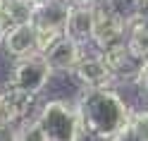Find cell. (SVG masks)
I'll return each mask as SVG.
<instances>
[{
	"instance_id": "cell-5",
	"label": "cell",
	"mask_w": 148,
	"mask_h": 141,
	"mask_svg": "<svg viewBox=\"0 0 148 141\" xmlns=\"http://www.w3.org/2000/svg\"><path fill=\"white\" fill-rule=\"evenodd\" d=\"M0 48L7 58L22 60L29 55L38 53V29L36 22H24V24H10L7 31L0 41Z\"/></svg>"
},
{
	"instance_id": "cell-7",
	"label": "cell",
	"mask_w": 148,
	"mask_h": 141,
	"mask_svg": "<svg viewBox=\"0 0 148 141\" xmlns=\"http://www.w3.org/2000/svg\"><path fill=\"white\" fill-rule=\"evenodd\" d=\"M129 22H124L122 17H117L108 10V7L98 5L96 10V31H93V45L96 50H105L115 43H122L127 39Z\"/></svg>"
},
{
	"instance_id": "cell-4",
	"label": "cell",
	"mask_w": 148,
	"mask_h": 141,
	"mask_svg": "<svg viewBox=\"0 0 148 141\" xmlns=\"http://www.w3.org/2000/svg\"><path fill=\"white\" fill-rule=\"evenodd\" d=\"M67 77L74 81L77 89H103V86H117V79L110 65L105 62L103 53L91 48L84 58L79 60V65L74 67Z\"/></svg>"
},
{
	"instance_id": "cell-17",
	"label": "cell",
	"mask_w": 148,
	"mask_h": 141,
	"mask_svg": "<svg viewBox=\"0 0 148 141\" xmlns=\"http://www.w3.org/2000/svg\"><path fill=\"white\" fill-rule=\"evenodd\" d=\"M136 86L141 89V96L148 98V62H143L141 72H138V77H136Z\"/></svg>"
},
{
	"instance_id": "cell-12",
	"label": "cell",
	"mask_w": 148,
	"mask_h": 141,
	"mask_svg": "<svg viewBox=\"0 0 148 141\" xmlns=\"http://www.w3.org/2000/svg\"><path fill=\"white\" fill-rule=\"evenodd\" d=\"M36 0H0V10L7 17L10 24H24V22H34L36 17Z\"/></svg>"
},
{
	"instance_id": "cell-16",
	"label": "cell",
	"mask_w": 148,
	"mask_h": 141,
	"mask_svg": "<svg viewBox=\"0 0 148 141\" xmlns=\"http://www.w3.org/2000/svg\"><path fill=\"white\" fill-rule=\"evenodd\" d=\"M0 141H19V124H0Z\"/></svg>"
},
{
	"instance_id": "cell-9",
	"label": "cell",
	"mask_w": 148,
	"mask_h": 141,
	"mask_svg": "<svg viewBox=\"0 0 148 141\" xmlns=\"http://www.w3.org/2000/svg\"><path fill=\"white\" fill-rule=\"evenodd\" d=\"M96 10L98 5H72L67 24H64V34L91 48L96 31Z\"/></svg>"
},
{
	"instance_id": "cell-11",
	"label": "cell",
	"mask_w": 148,
	"mask_h": 141,
	"mask_svg": "<svg viewBox=\"0 0 148 141\" xmlns=\"http://www.w3.org/2000/svg\"><path fill=\"white\" fill-rule=\"evenodd\" d=\"M124 41L138 60L148 62V17H138V19L129 22V31Z\"/></svg>"
},
{
	"instance_id": "cell-18",
	"label": "cell",
	"mask_w": 148,
	"mask_h": 141,
	"mask_svg": "<svg viewBox=\"0 0 148 141\" xmlns=\"http://www.w3.org/2000/svg\"><path fill=\"white\" fill-rule=\"evenodd\" d=\"M7 26H10V22H7V17L3 14V10H0V41H3V36L7 31Z\"/></svg>"
},
{
	"instance_id": "cell-19",
	"label": "cell",
	"mask_w": 148,
	"mask_h": 141,
	"mask_svg": "<svg viewBox=\"0 0 148 141\" xmlns=\"http://www.w3.org/2000/svg\"><path fill=\"white\" fill-rule=\"evenodd\" d=\"M36 3H38V5H41V3H53V0H36Z\"/></svg>"
},
{
	"instance_id": "cell-8",
	"label": "cell",
	"mask_w": 148,
	"mask_h": 141,
	"mask_svg": "<svg viewBox=\"0 0 148 141\" xmlns=\"http://www.w3.org/2000/svg\"><path fill=\"white\" fill-rule=\"evenodd\" d=\"M100 53H103L105 62L110 65V69H112V74H115L117 84L136 81L138 72H141V67H143V62L138 60L132 50H129L127 41H122V43H115V45H110V48L100 50Z\"/></svg>"
},
{
	"instance_id": "cell-13",
	"label": "cell",
	"mask_w": 148,
	"mask_h": 141,
	"mask_svg": "<svg viewBox=\"0 0 148 141\" xmlns=\"http://www.w3.org/2000/svg\"><path fill=\"white\" fill-rule=\"evenodd\" d=\"M103 7H108L112 14L122 17L124 22H134L143 17L146 0H103Z\"/></svg>"
},
{
	"instance_id": "cell-15",
	"label": "cell",
	"mask_w": 148,
	"mask_h": 141,
	"mask_svg": "<svg viewBox=\"0 0 148 141\" xmlns=\"http://www.w3.org/2000/svg\"><path fill=\"white\" fill-rule=\"evenodd\" d=\"M112 141H143V139H141V134H138V131L132 127V122H127V124L115 134Z\"/></svg>"
},
{
	"instance_id": "cell-10",
	"label": "cell",
	"mask_w": 148,
	"mask_h": 141,
	"mask_svg": "<svg viewBox=\"0 0 148 141\" xmlns=\"http://www.w3.org/2000/svg\"><path fill=\"white\" fill-rule=\"evenodd\" d=\"M72 5L67 0H53V3H41L36 7V17L34 22L38 29H48V31H60L64 34V24H67Z\"/></svg>"
},
{
	"instance_id": "cell-3",
	"label": "cell",
	"mask_w": 148,
	"mask_h": 141,
	"mask_svg": "<svg viewBox=\"0 0 148 141\" xmlns=\"http://www.w3.org/2000/svg\"><path fill=\"white\" fill-rule=\"evenodd\" d=\"M58 77L53 72L50 62L45 60L43 53H36V55H29V58H22V60H14L12 67H10V77L7 81L19 86L24 91H31L36 96L48 89V84Z\"/></svg>"
},
{
	"instance_id": "cell-6",
	"label": "cell",
	"mask_w": 148,
	"mask_h": 141,
	"mask_svg": "<svg viewBox=\"0 0 148 141\" xmlns=\"http://www.w3.org/2000/svg\"><path fill=\"white\" fill-rule=\"evenodd\" d=\"M91 48L84 43H79V41H74L72 36L64 34L62 39H58L48 50H45V60L50 62V67L55 74H62V77H67V74L79 65V60L84 58V55L88 53Z\"/></svg>"
},
{
	"instance_id": "cell-2",
	"label": "cell",
	"mask_w": 148,
	"mask_h": 141,
	"mask_svg": "<svg viewBox=\"0 0 148 141\" xmlns=\"http://www.w3.org/2000/svg\"><path fill=\"white\" fill-rule=\"evenodd\" d=\"M36 120L43 127L48 141H86V129L77 100L50 98L36 110Z\"/></svg>"
},
{
	"instance_id": "cell-1",
	"label": "cell",
	"mask_w": 148,
	"mask_h": 141,
	"mask_svg": "<svg viewBox=\"0 0 148 141\" xmlns=\"http://www.w3.org/2000/svg\"><path fill=\"white\" fill-rule=\"evenodd\" d=\"M74 100L84 120L86 136L96 141H112L134 112V105L117 86L79 89Z\"/></svg>"
},
{
	"instance_id": "cell-14",
	"label": "cell",
	"mask_w": 148,
	"mask_h": 141,
	"mask_svg": "<svg viewBox=\"0 0 148 141\" xmlns=\"http://www.w3.org/2000/svg\"><path fill=\"white\" fill-rule=\"evenodd\" d=\"M19 141H48L43 127L38 124L36 117H29L19 124Z\"/></svg>"
}]
</instances>
